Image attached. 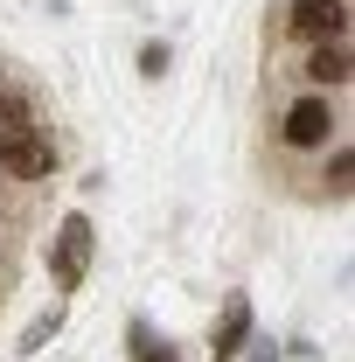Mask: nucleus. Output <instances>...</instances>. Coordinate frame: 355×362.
I'll return each mask as SVG.
<instances>
[{
  "mask_svg": "<svg viewBox=\"0 0 355 362\" xmlns=\"http://www.w3.org/2000/svg\"><path fill=\"white\" fill-rule=\"evenodd\" d=\"M334 133H342V112H334V98H327V90L293 98V105H286V119H279V139H286L293 153H320Z\"/></svg>",
  "mask_w": 355,
  "mask_h": 362,
  "instance_id": "nucleus-1",
  "label": "nucleus"
},
{
  "mask_svg": "<svg viewBox=\"0 0 355 362\" xmlns=\"http://www.w3.org/2000/svg\"><path fill=\"white\" fill-rule=\"evenodd\" d=\"M91 216H63V230H56V244H49V279L70 293L77 279H84V265H91Z\"/></svg>",
  "mask_w": 355,
  "mask_h": 362,
  "instance_id": "nucleus-2",
  "label": "nucleus"
},
{
  "mask_svg": "<svg viewBox=\"0 0 355 362\" xmlns=\"http://www.w3.org/2000/svg\"><path fill=\"white\" fill-rule=\"evenodd\" d=\"M286 35H300V42H342L349 35V0H293L286 7Z\"/></svg>",
  "mask_w": 355,
  "mask_h": 362,
  "instance_id": "nucleus-3",
  "label": "nucleus"
},
{
  "mask_svg": "<svg viewBox=\"0 0 355 362\" xmlns=\"http://www.w3.org/2000/svg\"><path fill=\"white\" fill-rule=\"evenodd\" d=\"M49 160H56V153H49V139L35 133V126H7V133H0V168H7V175H49Z\"/></svg>",
  "mask_w": 355,
  "mask_h": 362,
  "instance_id": "nucleus-4",
  "label": "nucleus"
},
{
  "mask_svg": "<svg viewBox=\"0 0 355 362\" xmlns=\"http://www.w3.org/2000/svg\"><path fill=\"white\" fill-rule=\"evenodd\" d=\"M244 341H251V300L230 293V307H223V320H216V341H209V362H237Z\"/></svg>",
  "mask_w": 355,
  "mask_h": 362,
  "instance_id": "nucleus-5",
  "label": "nucleus"
},
{
  "mask_svg": "<svg viewBox=\"0 0 355 362\" xmlns=\"http://www.w3.org/2000/svg\"><path fill=\"white\" fill-rule=\"evenodd\" d=\"M313 90H342L349 84V42H313V56H307V70H300Z\"/></svg>",
  "mask_w": 355,
  "mask_h": 362,
  "instance_id": "nucleus-6",
  "label": "nucleus"
},
{
  "mask_svg": "<svg viewBox=\"0 0 355 362\" xmlns=\"http://www.w3.org/2000/svg\"><path fill=\"white\" fill-rule=\"evenodd\" d=\"M7 126H35V119H28V98H21V90H0V133H7Z\"/></svg>",
  "mask_w": 355,
  "mask_h": 362,
  "instance_id": "nucleus-7",
  "label": "nucleus"
},
{
  "mask_svg": "<svg viewBox=\"0 0 355 362\" xmlns=\"http://www.w3.org/2000/svg\"><path fill=\"white\" fill-rule=\"evenodd\" d=\"M133 362H175V349H168V341H153L146 327H133Z\"/></svg>",
  "mask_w": 355,
  "mask_h": 362,
  "instance_id": "nucleus-8",
  "label": "nucleus"
},
{
  "mask_svg": "<svg viewBox=\"0 0 355 362\" xmlns=\"http://www.w3.org/2000/svg\"><path fill=\"white\" fill-rule=\"evenodd\" d=\"M349 168H355V153L334 146V160H327V188H334V195H349Z\"/></svg>",
  "mask_w": 355,
  "mask_h": 362,
  "instance_id": "nucleus-9",
  "label": "nucleus"
},
{
  "mask_svg": "<svg viewBox=\"0 0 355 362\" xmlns=\"http://www.w3.org/2000/svg\"><path fill=\"white\" fill-rule=\"evenodd\" d=\"M139 70H146V77H161V70H168V49L146 42V49H139Z\"/></svg>",
  "mask_w": 355,
  "mask_h": 362,
  "instance_id": "nucleus-10",
  "label": "nucleus"
}]
</instances>
